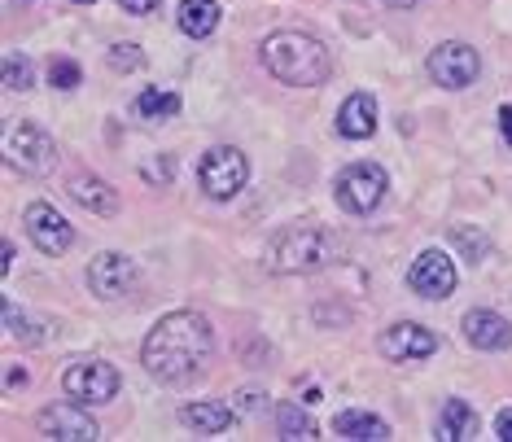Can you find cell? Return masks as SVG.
<instances>
[{
	"mask_svg": "<svg viewBox=\"0 0 512 442\" xmlns=\"http://www.w3.org/2000/svg\"><path fill=\"white\" fill-rule=\"evenodd\" d=\"M499 132H504V141L512 145V106H499Z\"/></svg>",
	"mask_w": 512,
	"mask_h": 442,
	"instance_id": "32",
	"label": "cell"
},
{
	"mask_svg": "<svg viewBox=\"0 0 512 442\" xmlns=\"http://www.w3.org/2000/svg\"><path fill=\"white\" fill-rule=\"evenodd\" d=\"M176 154H154L149 162H141V180L149 184V189H167L171 180H176Z\"/></svg>",
	"mask_w": 512,
	"mask_h": 442,
	"instance_id": "24",
	"label": "cell"
},
{
	"mask_svg": "<svg viewBox=\"0 0 512 442\" xmlns=\"http://www.w3.org/2000/svg\"><path fill=\"white\" fill-rule=\"evenodd\" d=\"M276 434L285 442H307V438H316V421L302 407H276Z\"/></svg>",
	"mask_w": 512,
	"mask_h": 442,
	"instance_id": "23",
	"label": "cell"
},
{
	"mask_svg": "<svg viewBox=\"0 0 512 442\" xmlns=\"http://www.w3.org/2000/svg\"><path fill=\"white\" fill-rule=\"evenodd\" d=\"M79 79H84V71H79V62H71V57H53L49 62V84L57 92H75Z\"/></svg>",
	"mask_w": 512,
	"mask_h": 442,
	"instance_id": "26",
	"label": "cell"
},
{
	"mask_svg": "<svg viewBox=\"0 0 512 442\" xmlns=\"http://www.w3.org/2000/svg\"><path fill=\"white\" fill-rule=\"evenodd\" d=\"M31 84H36V66H31V57L5 53V88L9 92H27Z\"/></svg>",
	"mask_w": 512,
	"mask_h": 442,
	"instance_id": "25",
	"label": "cell"
},
{
	"mask_svg": "<svg viewBox=\"0 0 512 442\" xmlns=\"http://www.w3.org/2000/svg\"><path fill=\"white\" fill-rule=\"evenodd\" d=\"M62 390L66 399L84 403V407H101L119 394V368L106 364V359H79L62 372Z\"/></svg>",
	"mask_w": 512,
	"mask_h": 442,
	"instance_id": "7",
	"label": "cell"
},
{
	"mask_svg": "<svg viewBox=\"0 0 512 442\" xmlns=\"http://www.w3.org/2000/svg\"><path fill=\"white\" fill-rule=\"evenodd\" d=\"M259 57L267 71L289 88H320L333 75L329 49L316 36H307V31H276V36L263 40Z\"/></svg>",
	"mask_w": 512,
	"mask_h": 442,
	"instance_id": "2",
	"label": "cell"
},
{
	"mask_svg": "<svg viewBox=\"0 0 512 442\" xmlns=\"http://www.w3.org/2000/svg\"><path fill=\"white\" fill-rule=\"evenodd\" d=\"M180 416H184V425H189V429H197V434H224V429L232 425V407L215 403V399L189 403Z\"/></svg>",
	"mask_w": 512,
	"mask_h": 442,
	"instance_id": "21",
	"label": "cell"
},
{
	"mask_svg": "<svg viewBox=\"0 0 512 442\" xmlns=\"http://www.w3.org/2000/svg\"><path fill=\"white\" fill-rule=\"evenodd\" d=\"M232 399H237V412H246V416L250 412H263V390H254V386L250 390H237Z\"/></svg>",
	"mask_w": 512,
	"mask_h": 442,
	"instance_id": "29",
	"label": "cell"
},
{
	"mask_svg": "<svg viewBox=\"0 0 512 442\" xmlns=\"http://www.w3.org/2000/svg\"><path fill=\"white\" fill-rule=\"evenodd\" d=\"M22 224H27V237L36 241L44 254H66L75 246V228L62 219V211L49 202H31L27 215H22Z\"/></svg>",
	"mask_w": 512,
	"mask_h": 442,
	"instance_id": "13",
	"label": "cell"
},
{
	"mask_svg": "<svg viewBox=\"0 0 512 442\" xmlns=\"http://www.w3.org/2000/svg\"><path fill=\"white\" fill-rule=\"evenodd\" d=\"M136 285H141V267L127 259V254H119V250H106V254H97V259L88 263V289L101 302H119V298L132 294Z\"/></svg>",
	"mask_w": 512,
	"mask_h": 442,
	"instance_id": "9",
	"label": "cell"
},
{
	"mask_svg": "<svg viewBox=\"0 0 512 442\" xmlns=\"http://www.w3.org/2000/svg\"><path fill=\"white\" fill-rule=\"evenodd\" d=\"M36 434L49 438V442H97L101 429H97V421H92L88 412H79L75 399H71V403L44 407V412L36 416Z\"/></svg>",
	"mask_w": 512,
	"mask_h": 442,
	"instance_id": "11",
	"label": "cell"
},
{
	"mask_svg": "<svg viewBox=\"0 0 512 442\" xmlns=\"http://www.w3.org/2000/svg\"><path fill=\"white\" fill-rule=\"evenodd\" d=\"M136 114L141 119H176L180 114V97L167 88H141V97H136Z\"/></svg>",
	"mask_w": 512,
	"mask_h": 442,
	"instance_id": "22",
	"label": "cell"
},
{
	"mask_svg": "<svg viewBox=\"0 0 512 442\" xmlns=\"http://www.w3.org/2000/svg\"><path fill=\"white\" fill-rule=\"evenodd\" d=\"M219 18H224V9H219L215 0H180V9H176L180 31H184V36H193V40L215 36V31H219Z\"/></svg>",
	"mask_w": 512,
	"mask_h": 442,
	"instance_id": "16",
	"label": "cell"
},
{
	"mask_svg": "<svg viewBox=\"0 0 512 442\" xmlns=\"http://www.w3.org/2000/svg\"><path fill=\"white\" fill-rule=\"evenodd\" d=\"M337 438H346V442H381V438H390V425L381 421V416H372V412H337Z\"/></svg>",
	"mask_w": 512,
	"mask_h": 442,
	"instance_id": "20",
	"label": "cell"
},
{
	"mask_svg": "<svg viewBox=\"0 0 512 442\" xmlns=\"http://www.w3.org/2000/svg\"><path fill=\"white\" fill-rule=\"evenodd\" d=\"M5 329H9V337H14V342H31V346H40V342H49L53 320L31 316V311H22L14 298H5Z\"/></svg>",
	"mask_w": 512,
	"mask_h": 442,
	"instance_id": "19",
	"label": "cell"
},
{
	"mask_svg": "<svg viewBox=\"0 0 512 442\" xmlns=\"http://www.w3.org/2000/svg\"><path fill=\"white\" fill-rule=\"evenodd\" d=\"M5 158L22 176H49L57 167V145L44 127L18 123V127H9V136H5Z\"/></svg>",
	"mask_w": 512,
	"mask_h": 442,
	"instance_id": "6",
	"label": "cell"
},
{
	"mask_svg": "<svg viewBox=\"0 0 512 442\" xmlns=\"http://www.w3.org/2000/svg\"><path fill=\"white\" fill-rule=\"evenodd\" d=\"M329 259H333V241L316 224H289L267 246V272H281V276L320 272Z\"/></svg>",
	"mask_w": 512,
	"mask_h": 442,
	"instance_id": "3",
	"label": "cell"
},
{
	"mask_svg": "<svg viewBox=\"0 0 512 442\" xmlns=\"http://www.w3.org/2000/svg\"><path fill=\"white\" fill-rule=\"evenodd\" d=\"M119 5L127 9V14H154L162 0H119Z\"/></svg>",
	"mask_w": 512,
	"mask_h": 442,
	"instance_id": "31",
	"label": "cell"
},
{
	"mask_svg": "<svg viewBox=\"0 0 512 442\" xmlns=\"http://www.w3.org/2000/svg\"><path fill=\"white\" fill-rule=\"evenodd\" d=\"M66 193H71L75 202L84 206V211H92V215H114L119 211V193H114L106 180H97V176H71Z\"/></svg>",
	"mask_w": 512,
	"mask_h": 442,
	"instance_id": "17",
	"label": "cell"
},
{
	"mask_svg": "<svg viewBox=\"0 0 512 442\" xmlns=\"http://www.w3.org/2000/svg\"><path fill=\"white\" fill-rule=\"evenodd\" d=\"M477 412L464 399H447L442 403V416H438V438H447V442H469L477 438Z\"/></svg>",
	"mask_w": 512,
	"mask_h": 442,
	"instance_id": "18",
	"label": "cell"
},
{
	"mask_svg": "<svg viewBox=\"0 0 512 442\" xmlns=\"http://www.w3.org/2000/svg\"><path fill=\"white\" fill-rule=\"evenodd\" d=\"M495 438L499 442H512V407H504V412L495 416Z\"/></svg>",
	"mask_w": 512,
	"mask_h": 442,
	"instance_id": "30",
	"label": "cell"
},
{
	"mask_svg": "<svg viewBox=\"0 0 512 442\" xmlns=\"http://www.w3.org/2000/svg\"><path fill=\"white\" fill-rule=\"evenodd\" d=\"M22 381H27V372H22V368H9L5 372V386H22Z\"/></svg>",
	"mask_w": 512,
	"mask_h": 442,
	"instance_id": "33",
	"label": "cell"
},
{
	"mask_svg": "<svg viewBox=\"0 0 512 442\" xmlns=\"http://www.w3.org/2000/svg\"><path fill=\"white\" fill-rule=\"evenodd\" d=\"M337 132L346 141H368L377 132V97L372 92H351L342 101V110H337Z\"/></svg>",
	"mask_w": 512,
	"mask_h": 442,
	"instance_id": "15",
	"label": "cell"
},
{
	"mask_svg": "<svg viewBox=\"0 0 512 442\" xmlns=\"http://www.w3.org/2000/svg\"><path fill=\"white\" fill-rule=\"evenodd\" d=\"M381 355L390 359V364H421L438 351V337L434 329H425V324H412V320H399L390 324L386 333H381Z\"/></svg>",
	"mask_w": 512,
	"mask_h": 442,
	"instance_id": "12",
	"label": "cell"
},
{
	"mask_svg": "<svg viewBox=\"0 0 512 442\" xmlns=\"http://www.w3.org/2000/svg\"><path fill=\"white\" fill-rule=\"evenodd\" d=\"M477 75H482V57H477L473 44L447 40V44H438V49L429 53V79H434L438 88L460 92V88L477 84Z\"/></svg>",
	"mask_w": 512,
	"mask_h": 442,
	"instance_id": "8",
	"label": "cell"
},
{
	"mask_svg": "<svg viewBox=\"0 0 512 442\" xmlns=\"http://www.w3.org/2000/svg\"><path fill=\"white\" fill-rule=\"evenodd\" d=\"M27 5H31V0H27Z\"/></svg>",
	"mask_w": 512,
	"mask_h": 442,
	"instance_id": "36",
	"label": "cell"
},
{
	"mask_svg": "<svg viewBox=\"0 0 512 442\" xmlns=\"http://www.w3.org/2000/svg\"><path fill=\"white\" fill-rule=\"evenodd\" d=\"M451 241H456V246L464 250V259H473V263H482L486 254H491V241L482 237V232H473V228H451Z\"/></svg>",
	"mask_w": 512,
	"mask_h": 442,
	"instance_id": "27",
	"label": "cell"
},
{
	"mask_svg": "<svg viewBox=\"0 0 512 442\" xmlns=\"http://www.w3.org/2000/svg\"><path fill=\"white\" fill-rule=\"evenodd\" d=\"M460 329H464V342H469L473 351L495 355V351H508L512 346V324L491 307H473Z\"/></svg>",
	"mask_w": 512,
	"mask_h": 442,
	"instance_id": "14",
	"label": "cell"
},
{
	"mask_svg": "<svg viewBox=\"0 0 512 442\" xmlns=\"http://www.w3.org/2000/svg\"><path fill=\"white\" fill-rule=\"evenodd\" d=\"M386 189H390V176L377 162H351V167L337 176V206L351 215H372L386 202Z\"/></svg>",
	"mask_w": 512,
	"mask_h": 442,
	"instance_id": "5",
	"label": "cell"
},
{
	"mask_svg": "<svg viewBox=\"0 0 512 442\" xmlns=\"http://www.w3.org/2000/svg\"><path fill=\"white\" fill-rule=\"evenodd\" d=\"M75 5H92V0H75Z\"/></svg>",
	"mask_w": 512,
	"mask_h": 442,
	"instance_id": "35",
	"label": "cell"
},
{
	"mask_svg": "<svg viewBox=\"0 0 512 442\" xmlns=\"http://www.w3.org/2000/svg\"><path fill=\"white\" fill-rule=\"evenodd\" d=\"M211 355H215L211 320L197 316V311H171V316H162L149 329L141 364L162 386H184V381H193L197 372L211 364Z\"/></svg>",
	"mask_w": 512,
	"mask_h": 442,
	"instance_id": "1",
	"label": "cell"
},
{
	"mask_svg": "<svg viewBox=\"0 0 512 442\" xmlns=\"http://www.w3.org/2000/svg\"><path fill=\"white\" fill-rule=\"evenodd\" d=\"M456 281H460L456 263H451V254H442V250L416 254V263L407 267V285H412V294H421L429 302L456 294Z\"/></svg>",
	"mask_w": 512,
	"mask_h": 442,
	"instance_id": "10",
	"label": "cell"
},
{
	"mask_svg": "<svg viewBox=\"0 0 512 442\" xmlns=\"http://www.w3.org/2000/svg\"><path fill=\"white\" fill-rule=\"evenodd\" d=\"M246 180H250V158L241 154L237 145H215L197 162V184H202V193L211 197V202L237 197L246 189Z\"/></svg>",
	"mask_w": 512,
	"mask_h": 442,
	"instance_id": "4",
	"label": "cell"
},
{
	"mask_svg": "<svg viewBox=\"0 0 512 442\" xmlns=\"http://www.w3.org/2000/svg\"><path fill=\"white\" fill-rule=\"evenodd\" d=\"M110 66H114V71H123V75H132V71H141V66H145V53L141 49H136V44H114V49H110Z\"/></svg>",
	"mask_w": 512,
	"mask_h": 442,
	"instance_id": "28",
	"label": "cell"
},
{
	"mask_svg": "<svg viewBox=\"0 0 512 442\" xmlns=\"http://www.w3.org/2000/svg\"><path fill=\"white\" fill-rule=\"evenodd\" d=\"M386 5H390V9H412L416 0H386Z\"/></svg>",
	"mask_w": 512,
	"mask_h": 442,
	"instance_id": "34",
	"label": "cell"
}]
</instances>
